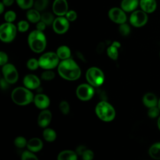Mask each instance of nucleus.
Segmentation results:
<instances>
[{"instance_id": "nucleus-1", "label": "nucleus", "mask_w": 160, "mask_h": 160, "mask_svg": "<svg viewBox=\"0 0 160 160\" xmlns=\"http://www.w3.org/2000/svg\"><path fill=\"white\" fill-rule=\"evenodd\" d=\"M58 72L61 78L68 81L76 80L81 74L79 66L71 58L62 60L58 66Z\"/></svg>"}, {"instance_id": "nucleus-28", "label": "nucleus", "mask_w": 160, "mask_h": 160, "mask_svg": "<svg viewBox=\"0 0 160 160\" xmlns=\"http://www.w3.org/2000/svg\"><path fill=\"white\" fill-rule=\"evenodd\" d=\"M18 6L22 9L28 10L34 6V0H15Z\"/></svg>"}, {"instance_id": "nucleus-37", "label": "nucleus", "mask_w": 160, "mask_h": 160, "mask_svg": "<svg viewBox=\"0 0 160 160\" xmlns=\"http://www.w3.org/2000/svg\"><path fill=\"white\" fill-rule=\"evenodd\" d=\"M21 160H39L37 156L30 151H25L21 155Z\"/></svg>"}, {"instance_id": "nucleus-31", "label": "nucleus", "mask_w": 160, "mask_h": 160, "mask_svg": "<svg viewBox=\"0 0 160 160\" xmlns=\"http://www.w3.org/2000/svg\"><path fill=\"white\" fill-rule=\"evenodd\" d=\"M118 29L119 33L123 36H128L131 32V28L129 25L126 22L119 24Z\"/></svg>"}, {"instance_id": "nucleus-19", "label": "nucleus", "mask_w": 160, "mask_h": 160, "mask_svg": "<svg viewBox=\"0 0 160 160\" xmlns=\"http://www.w3.org/2000/svg\"><path fill=\"white\" fill-rule=\"evenodd\" d=\"M139 5V0H122L121 2V8L126 12H133Z\"/></svg>"}, {"instance_id": "nucleus-20", "label": "nucleus", "mask_w": 160, "mask_h": 160, "mask_svg": "<svg viewBox=\"0 0 160 160\" xmlns=\"http://www.w3.org/2000/svg\"><path fill=\"white\" fill-rule=\"evenodd\" d=\"M26 146L29 151L32 152H36L41 150L43 147V143L39 138H32L28 141Z\"/></svg>"}, {"instance_id": "nucleus-32", "label": "nucleus", "mask_w": 160, "mask_h": 160, "mask_svg": "<svg viewBox=\"0 0 160 160\" xmlns=\"http://www.w3.org/2000/svg\"><path fill=\"white\" fill-rule=\"evenodd\" d=\"M29 28V24L27 21L21 20L19 21L17 24L18 31L21 32H26Z\"/></svg>"}, {"instance_id": "nucleus-49", "label": "nucleus", "mask_w": 160, "mask_h": 160, "mask_svg": "<svg viewBox=\"0 0 160 160\" xmlns=\"http://www.w3.org/2000/svg\"><path fill=\"white\" fill-rule=\"evenodd\" d=\"M158 107L160 109V98L158 99Z\"/></svg>"}, {"instance_id": "nucleus-6", "label": "nucleus", "mask_w": 160, "mask_h": 160, "mask_svg": "<svg viewBox=\"0 0 160 160\" xmlns=\"http://www.w3.org/2000/svg\"><path fill=\"white\" fill-rule=\"evenodd\" d=\"M17 26L12 22H4L0 26V39L2 42L9 43L16 36Z\"/></svg>"}, {"instance_id": "nucleus-7", "label": "nucleus", "mask_w": 160, "mask_h": 160, "mask_svg": "<svg viewBox=\"0 0 160 160\" xmlns=\"http://www.w3.org/2000/svg\"><path fill=\"white\" fill-rule=\"evenodd\" d=\"M86 80L93 87L101 86L104 81V74L101 69L97 67L89 68L86 73Z\"/></svg>"}, {"instance_id": "nucleus-5", "label": "nucleus", "mask_w": 160, "mask_h": 160, "mask_svg": "<svg viewBox=\"0 0 160 160\" xmlns=\"http://www.w3.org/2000/svg\"><path fill=\"white\" fill-rule=\"evenodd\" d=\"M39 67L44 69H52L58 66L59 58L54 52H47L42 54L38 59Z\"/></svg>"}, {"instance_id": "nucleus-42", "label": "nucleus", "mask_w": 160, "mask_h": 160, "mask_svg": "<svg viewBox=\"0 0 160 160\" xmlns=\"http://www.w3.org/2000/svg\"><path fill=\"white\" fill-rule=\"evenodd\" d=\"M46 26H47L46 24L44 22H42V21H40L36 23V29L43 32L45 30V29L46 28Z\"/></svg>"}, {"instance_id": "nucleus-36", "label": "nucleus", "mask_w": 160, "mask_h": 160, "mask_svg": "<svg viewBox=\"0 0 160 160\" xmlns=\"http://www.w3.org/2000/svg\"><path fill=\"white\" fill-rule=\"evenodd\" d=\"M14 143L15 146L19 148H23L26 146H27L28 141L26 138L22 136H18L15 138L14 141Z\"/></svg>"}, {"instance_id": "nucleus-41", "label": "nucleus", "mask_w": 160, "mask_h": 160, "mask_svg": "<svg viewBox=\"0 0 160 160\" xmlns=\"http://www.w3.org/2000/svg\"><path fill=\"white\" fill-rule=\"evenodd\" d=\"M8 56L7 54L4 51L0 52V65L4 66V64L8 63Z\"/></svg>"}, {"instance_id": "nucleus-3", "label": "nucleus", "mask_w": 160, "mask_h": 160, "mask_svg": "<svg viewBox=\"0 0 160 160\" xmlns=\"http://www.w3.org/2000/svg\"><path fill=\"white\" fill-rule=\"evenodd\" d=\"M34 95L27 88L18 87L13 89L11 93V98L13 102L20 106L29 104L34 101Z\"/></svg>"}, {"instance_id": "nucleus-17", "label": "nucleus", "mask_w": 160, "mask_h": 160, "mask_svg": "<svg viewBox=\"0 0 160 160\" xmlns=\"http://www.w3.org/2000/svg\"><path fill=\"white\" fill-rule=\"evenodd\" d=\"M141 9L147 14L152 13L157 8L156 0H139Z\"/></svg>"}, {"instance_id": "nucleus-40", "label": "nucleus", "mask_w": 160, "mask_h": 160, "mask_svg": "<svg viewBox=\"0 0 160 160\" xmlns=\"http://www.w3.org/2000/svg\"><path fill=\"white\" fill-rule=\"evenodd\" d=\"M82 160H92L94 158V152L90 149H86L82 154Z\"/></svg>"}, {"instance_id": "nucleus-18", "label": "nucleus", "mask_w": 160, "mask_h": 160, "mask_svg": "<svg viewBox=\"0 0 160 160\" xmlns=\"http://www.w3.org/2000/svg\"><path fill=\"white\" fill-rule=\"evenodd\" d=\"M142 103L148 108L157 106L158 98L153 92H147L142 97Z\"/></svg>"}, {"instance_id": "nucleus-24", "label": "nucleus", "mask_w": 160, "mask_h": 160, "mask_svg": "<svg viewBox=\"0 0 160 160\" xmlns=\"http://www.w3.org/2000/svg\"><path fill=\"white\" fill-rule=\"evenodd\" d=\"M148 153L152 159L160 160V142H156L152 144L149 148Z\"/></svg>"}, {"instance_id": "nucleus-46", "label": "nucleus", "mask_w": 160, "mask_h": 160, "mask_svg": "<svg viewBox=\"0 0 160 160\" xmlns=\"http://www.w3.org/2000/svg\"><path fill=\"white\" fill-rule=\"evenodd\" d=\"M8 82L4 79V78H1V88L2 89H4L8 86Z\"/></svg>"}, {"instance_id": "nucleus-29", "label": "nucleus", "mask_w": 160, "mask_h": 160, "mask_svg": "<svg viewBox=\"0 0 160 160\" xmlns=\"http://www.w3.org/2000/svg\"><path fill=\"white\" fill-rule=\"evenodd\" d=\"M49 0H35L34 8L39 12L44 11L48 6Z\"/></svg>"}, {"instance_id": "nucleus-44", "label": "nucleus", "mask_w": 160, "mask_h": 160, "mask_svg": "<svg viewBox=\"0 0 160 160\" xmlns=\"http://www.w3.org/2000/svg\"><path fill=\"white\" fill-rule=\"evenodd\" d=\"M86 147L84 146H79L77 149H76V153L77 154H79V155H81L83 154V152H84V151L86 150Z\"/></svg>"}, {"instance_id": "nucleus-23", "label": "nucleus", "mask_w": 160, "mask_h": 160, "mask_svg": "<svg viewBox=\"0 0 160 160\" xmlns=\"http://www.w3.org/2000/svg\"><path fill=\"white\" fill-rule=\"evenodd\" d=\"M56 53L57 54L58 58L59 59L64 60L70 58L71 55V51L70 48L66 46V45H62L58 48Z\"/></svg>"}, {"instance_id": "nucleus-26", "label": "nucleus", "mask_w": 160, "mask_h": 160, "mask_svg": "<svg viewBox=\"0 0 160 160\" xmlns=\"http://www.w3.org/2000/svg\"><path fill=\"white\" fill-rule=\"evenodd\" d=\"M44 139L48 142H52L56 138V132L51 128H46L42 132Z\"/></svg>"}, {"instance_id": "nucleus-8", "label": "nucleus", "mask_w": 160, "mask_h": 160, "mask_svg": "<svg viewBox=\"0 0 160 160\" xmlns=\"http://www.w3.org/2000/svg\"><path fill=\"white\" fill-rule=\"evenodd\" d=\"M148 21V16L142 10H135L131 12L129 17L131 25L135 28H141L146 24Z\"/></svg>"}, {"instance_id": "nucleus-33", "label": "nucleus", "mask_w": 160, "mask_h": 160, "mask_svg": "<svg viewBox=\"0 0 160 160\" xmlns=\"http://www.w3.org/2000/svg\"><path fill=\"white\" fill-rule=\"evenodd\" d=\"M26 66L31 71L36 70L39 67V61L38 59H36L35 58H30L27 61Z\"/></svg>"}, {"instance_id": "nucleus-12", "label": "nucleus", "mask_w": 160, "mask_h": 160, "mask_svg": "<svg viewBox=\"0 0 160 160\" xmlns=\"http://www.w3.org/2000/svg\"><path fill=\"white\" fill-rule=\"evenodd\" d=\"M69 22L65 16H58L52 24V29L56 34H64L69 28Z\"/></svg>"}, {"instance_id": "nucleus-34", "label": "nucleus", "mask_w": 160, "mask_h": 160, "mask_svg": "<svg viewBox=\"0 0 160 160\" xmlns=\"http://www.w3.org/2000/svg\"><path fill=\"white\" fill-rule=\"evenodd\" d=\"M4 19L7 22H12L16 19V13L12 10L8 11L4 15Z\"/></svg>"}, {"instance_id": "nucleus-27", "label": "nucleus", "mask_w": 160, "mask_h": 160, "mask_svg": "<svg viewBox=\"0 0 160 160\" xmlns=\"http://www.w3.org/2000/svg\"><path fill=\"white\" fill-rule=\"evenodd\" d=\"M54 14V13L50 12H45L41 14V21L44 22L47 26L52 25L55 19Z\"/></svg>"}, {"instance_id": "nucleus-14", "label": "nucleus", "mask_w": 160, "mask_h": 160, "mask_svg": "<svg viewBox=\"0 0 160 160\" xmlns=\"http://www.w3.org/2000/svg\"><path fill=\"white\" fill-rule=\"evenodd\" d=\"M24 86L29 89H35L39 87L41 82L39 78L32 74H27L23 79Z\"/></svg>"}, {"instance_id": "nucleus-38", "label": "nucleus", "mask_w": 160, "mask_h": 160, "mask_svg": "<svg viewBox=\"0 0 160 160\" xmlns=\"http://www.w3.org/2000/svg\"><path fill=\"white\" fill-rule=\"evenodd\" d=\"M59 109L63 114H68L70 110L69 103L66 101H62L59 103Z\"/></svg>"}, {"instance_id": "nucleus-43", "label": "nucleus", "mask_w": 160, "mask_h": 160, "mask_svg": "<svg viewBox=\"0 0 160 160\" xmlns=\"http://www.w3.org/2000/svg\"><path fill=\"white\" fill-rule=\"evenodd\" d=\"M105 48H106V43L104 42H101L98 44L96 47V52L98 54H101L104 51Z\"/></svg>"}, {"instance_id": "nucleus-30", "label": "nucleus", "mask_w": 160, "mask_h": 160, "mask_svg": "<svg viewBox=\"0 0 160 160\" xmlns=\"http://www.w3.org/2000/svg\"><path fill=\"white\" fill-rule=\"evenodd\" d=\"M147 114L149 118L151 119H155L158 118L160 116V109H159L158 106L152 107V108H148Z\"/></svg>"}, {"instance_id": "nucleus-45", "label": "nucleus", "mask_w": 160, "mask_h": 160, "mask_svg": "<svg viewBox=\"0 0 160 160\" xmlns=\"http://www.w3.org/2000/svg\"><path fill=\"white\" fill-rule=\"evenodd\" d=\"M15 0H2V2L4 4V5L6 7L11 6L13 4Z\"/></svg>"}, {"instance_id": "nucleus-39", "label": "nucleus", "mask_w": 160, "mask_h": 160, "mask_svg": "<svg viewBox=\"0 0 160 160\" xmlns=\"http://www.w3.org/2000/svg\"><path fill=\"white\" fill-rule=\"evenodd\" d=\"M65 17L69 22H73L76 20L78 18L77 12L74 10H69L66 14L65 15Z\"/></svg>"}, {"instance_id": "nucleus-11", "label": "nucleus", "mask_w": 160, "mask_h": 160, "mask_svg": "<svg viewBox=\"0 0 160 160\" xmlns=\"http://www.w3.org/2000/svg\"><path fill=\"white\" fill-rule=\"evenodd\" d=\"M108 15L111 21L118 24L125 23L127 21L126 12L121 8L114 7L111 8L108 11Z\"/></svg>"}, {"instance_id": "nucleus-10", "label": "nucleus", "mask_w": 160, "mask_h": 160, "mask_svg": "<svg viewBox=\"0 0 160 160\" xmlns=\"http://www.w3.org/2000/svg\"><path fill=\"white\" fill-rule=\"evenodd\" d=\"M94 94L93 86L89 84H81L76 89V96L81 101L91 99Z\"/></svg>"}, {"instance_id": "nucleus-15", "label": "nucleus", "mask_w": 160, "mask_h": 160, "mask_svg": "<svg viewBox=\"0 0 160 160\" xmlns=\"http://www.w3.org/2000/svg\"><path fill=\"white\" fill-rule=\"evenodd\" d=\"M35 106L40 109H46L50 104V100L48 96L44 94H38L34 98Z\"/></svg>"}, {"instance_id": "nucleus-50", "label": "nucleus", "mask_w": 160, "mask_h": 160, "mask_svg": "<svg viewBox=\"0 0 160 160\" xmlns=\"http://www.w3.org/2000/svg\"><path fill=\"white\" fill-rule=\"evenodd\" d=\"M159 57H160V51H159Z\"/></svg>"}, {"instance_id": "nucleus-47", "label": "nucleus", "mask_w": 160, "mask_h": 160, "mask_svg": "<svg viewBox=\"0 0 160 160\" xmlns=\"http://www.w3.org/2000/svg\"><path fill=\"white\" fill-rule=\"evenodd\" d=\"M6 6L4 5V4L2 2H0V14H2L3 13V12L4 11V8Z\"/></svg>"}, {"instance_id": "nucleus-9", "label": "nucleus", "mask_w": 160, "mask_h": 160, "mask_svg": "<svg viewBox=\"0 0 160 160\" xmlns=\"http://www.w3.org/2000/svg\"><path fill=\"white\" fill-rule=\"evenodd\" d=\"M2 72L3 78L9 84H14L18 79V72L16 67L11 64L7 63L2 66Z\"/></svg>"}, {"instance_id": "nucleus-2", "label": "nucleus", "mask_w": 160, "mask_h": 160, "mask_svg": "<svg viewBox=\"0 0 160 160\" xmlns=\"http://www.w3.org/2000/svg\"><path fill=\"white\" fill-rule=\"evenodd\" d=\"M28 44L34 52L41 53L46 48V37L43 32L37 29L33 30L28 36Z\"/></svg>"}, {"instance_id": "nucleus-21", "label": "nucleus", "mask_w": 160, "mask_h": 160, "mask_svg": "<svg viewBox=\"0 0 160 160\" xmlns=\"http://www.w3.org/2000/svg\"><path fill=\"white\" fill-rule=\"evenodd\" d=\"M121 47V43L118 41H113L111 44L108 46L106 50L107 55L108 57L112 59V60H116L118 58V55H119V52H118V49Z\"/></svg>"}, {"instance_id": "nucleus-48", "label": "nucleus", "mask_w": 160, "mask_h": 160, "mask_svg": "<svg viewBox=\"0 0 160 160\" xmlns=\"http://www.w3.org/2000/svg\"><path fill=\"white\" fill-rule=\"evenodd\" d=\"M157 126L158 128L159 129V130L160 131V116L158 118V121H157Z\"/></svg>"}, {"instance_id": "nucleus-35", "label": "nucleus", "mask_w": 160, "mask_h": 160, "mask_svg": "<svg viewBox=\"0 0 160 160\" xmlns=\"http://www.w3.org/2000/svg\"><path fill=\"white\" fill-rule=\"evenodd\" d=\"M41 79L46 81H50L55 78V73L51 69H46L43 71L41 75Z\"/></svg>"}, {"instance_id": "nucleus-4", "label": "nucleus", "mask_w": 160, "mask_h": 160, "mask_svg": "<svg viewBox=\"0 0 160 160\" xmlns=\"http://www.w3.org/2000/svg\"><path fill=\"white\" fill-rule=\"evenodd\" d=\"M95 112L98 117L103 121H112L116 116V111L111 104L106 101L98 102L95 108Z\"/></svg>"}, {"instance_id": "nucleus-22", "label": "nucleus", "mask_w": 160, "mask_h": 160, "mask_svg": "<svg viewBox=\"0 0 160 160\" xmlns=\"http://www.w3.org/2000/svg\"><path fill=\"white\" fill-rule=\"evenodd\" d=\"M41 14L36 9H29L26 12V18L31 23H37L41 21Z\"/></svg>"}, {"instance_id": "nucleus-13", "label": "nucleus", "mask_w": 160, "mask_h": 160, "mask_svg": "<svg viewBox=\"0 0 160 160\" xmlns=\"http://www.w3.org/2000/svg\"><path fill=\"white\" fill-rule=\"evenodd\" d=\"M52 10L57 16H65L69 11L67 0H54L52 2Z\"/></svg>"}, {"instance_id": "nucleus-16", "label": "nucleus", "mask_w": 160, "mask_h": 160, "mask_svg": "<svg viewBox=\"0 0 160 160\" xmlns=\"http://www.w3.org/2000/svg\"><path fill=\"white\" fill-rule=\"evenodd\" d=\"M52 114L48 109H43L39 114L38 118V125L41 128H46L51 122Z\"/></svg>"}, {"instance_id": "nucleus-25", "label": "nucleus", "mask_w": 160, "mask_h": 160, "mask_svg": "<svg viewBox=\"0 0 160 160\" xmlns=\"http://www.w3.org/2000/svg\"><path fill=\"white\" fill-rule=\"evenodd\" d=\"M77 153L71 150H64L58 156V160H77Z\"/></svg>"}]
</instances>
